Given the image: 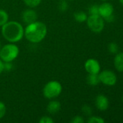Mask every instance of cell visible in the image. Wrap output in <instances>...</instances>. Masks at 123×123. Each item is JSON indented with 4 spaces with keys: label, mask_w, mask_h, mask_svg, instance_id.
<instances>
[{
    "label": "cell",
    "mask_w": 123,
    "mask_h": 123,
    "mask_svg": "<svg viewBox=\"0 0 123 123\" xmlns=\"http://www.w3.org/2000/svg\"><path fill=\"white\" fill-rule=\"evenodd\" d=\"M47 35L46 25L40 21H36L27 25L24 29V36L32 43H38L41 42Z\"/></svg>",
    "instance_id": "6da1fadb"
},
{
    "label": "cell",
    "mask_w": 123,
    "mask_h": 123,
    "mask_svg": "<svg viewBox=\"0 0 123 123\" xmlns=\"http://www.w3.org/2000/svg\"><path fill=\"white\" fill-rule=\"evenodd\" d=\"M1 34L9 43H17L24 37V27L17 21H8L1 26Z\"/></svg>",
    "instance_id": "7a4b0ae2"
},
{
    "label": "cell",
    "mask_w": 123,
    "mask_h": 123,
    "mask_svg": "<svg viewBox=\"0 0 123 123\" xmlns=\"http://www.w3.org/2000/svg\"><path fill=\"white\" fill-rule=\"evenodd\" d=\"M20 49L13 43H7L1 46L0 50V58L3 62H12L19 55Z\"/></svg>",
    "instance_id": "3957f363"
},
{
    "label": "cell",
    "mask_w": 123,
    "mask_h": 123,
    "mask_svg": "<svg viewBox=\"0 0 123 123\" xmlns=\"http://www.w3.org/2000/svg\"><path fill=\"white\" fill-rule=\"evenodd\" d=\"M62 92V86L58 81L52 80L47 82L43 89V94L48 99L58 97Z\"/></svg>",
    "instance_id": "277c9868"
},
{
    "label": "cell",
    "mask_w": 123,
    "mask_h": 123,
    "mask_svg": "<svg viewBox=\"0 0 123 123\" xmlns=\"http://www.w3.org/2000/svg\"><path fill=\"white\" fill-rule=\"evenodd\" d=\"M86 22L88 28L95 33H99L104 30V21L100 15H90Z\"/></svg>",
    "instance_id": "5b68a950"
},
{
    "label": "cell",
    "mask_w": 123,
    "mask_h": 123,
    "mask_svg": "<svg viewBox=\"0 0 123 123\" xmlns=\"http://www.w3.org/2000/svg\"><path fill=\"white\" fill-rule=\"evenodd\" d=\"M100 82L107 86H114L117 82V76L115 74L109 70H104L99 74Z\"/></svg>",
    "instance_id": "8992f818"
},
{
    "label": "cell",
    "mask_w": 123,
    "mask_h": 123,
    "mask_svg": "<svg viewBox=\"0 0 123 123\" xmlns=\"http://www.w3.org/2000/svg\"><path fill=\"white\" fill-rule=\"evenodd\" d=\"M85 69L88 74H99L101 67L99 63L94 58L88 59L85 63Z\"/></svg>",
    "instance_id": "52a82bcc"
},
{
    "label": "cell",
    "mask_w": 123,
    "mask_h": 123,
    "mask_svg": "<svg viewBox=\"0 0 123 123\" xmlns=\"http://www.w3.org/2000/svg\"><path fill=\"white\" fill-rule=\"evenodd\" d=\"M37 19H38V14L36 12L32 9H25L22 13V19L27 25L36 22Z\"/></svg>",
    "instance_id": "ba28073f"
},
{
    "label": "cell",
    "mask_w": 123,
    "mask_h": 123,
    "mask_svg": "<svg viewBox=\"0 0 123 123\" xmlns=\"http://www.w3.org/2000/svg\"><path fill=\"white\" fill-rule=\"evenodd\" d=\"M95 104L96 107L101 111H105L109 108V102L107 97L103 94H99L96 97Z\"/></svg>",
    "instance_id": "9c48e42d"
},
{
    "label": "cell",
    "mask_w": 123,
    "mask_h": 123,
    "mask_svg": "<svg viewBox=\"0 0 123 123\" xmlns=\"http://www.w3.org/2000/svg\"><path fill=\"white\" fill-rule=\"evenodd\" d=\"M113 11V6L108 2H104L99 6V15L103 19L112 14Z\"/></svg>",
    "instance_id": "30bf717a"
},
{
    "label": "cell",
    "mask_w": 123,
    "mask_h": 123,
    "mask_svg": "<svg viewBox=\"0 0 123 123\" xmlns=\"http://www.w3.org/2000/svg\"><path fill=\"white\" fill-rule=\"evenodd\" d=\"M61 109V104L57 100H51L49 102L46 107V110L51 115L57 114L59 112Z\"/></svg>",
    "instance_id": "8fae6325"
},
{
    "label": "cell",
    "mask_w": 123,
    "mask_h": 123,
    "mask_svg": "<svg viewBox=\"0 0 123 123\" xmlns=\"http://www.w3.org/2000/svg\"><path fill=\"white\" fill-rule=\"evenodd\" d=\"M114 64L115 68L118 71L123 72V53H120L116 55L114 60Z\"/></svg>",
    "instance_id": "7c38bea8"
},
{
    "label": "cell",
    "mask_w": 123,
    "mask_h": 123,
    "mask_svg": "<svg viewBox=\"0 0 123 123\" xmlns=\"http://www.w3.org/2000/svg\"><path fill=\"white\" fill-rule=\"evenodd\" d=\"M99 74H89L87 76V83L91 86H96L99 84Z\"/></svg>",
    "instance_id": "4fadbf2b"
},
{
    "label": "cell",
    "mask_w": 123,
    "mask_h": 123,
    "mask_svg": "<svg viewBox=\"0 0 123 123\" xmlns=\"http://www.w3.org/2000/svg\"><path fill=\"white\" fill-rule=\"evenodd\" d=\"M87 18H88L87 14L85 13L84 12L80 11L74 14V19L78 22H84L87 20Z\"/></svg>",
    "instance_id": "5bb4252c"
},
{
    "label": "cell",
    "mask_w": 123,
    "mask_h": 123,
    "mask_svg": "<svg viewBox=\"0 0 123 123\" xmlns=\"http://www.w3.org/2000/svg\"><path fill=\"white\" fill-rule=\"evenodd\" d=\"M8 21H9L8 13L4 9H0V27L4 25Z\"/></svg>",
    "instance_id": "9a60e30c"
},
{
    "label": "cell",
    "mask_w": 123,
    "mask_h": 123,
    "mask_svg": "<svg viewBox=\"0 0 123 123\" xmlns=\"http://www.w3.org/2000/svg\"><path fill=\"white\" fill-rule=\"evenodd\" d=\"M23 2L26 6H28L30 8H34L38 6L42 0H22Z\"/></svg>",
    "instance_id": "2e32d148"
},
{
    "label": "cell",
    "mask_w": 123,
    "mask_h": 123,
    "mask_svg": "<svg viewBox=\"0 0 123 123\" xmlns=\"http://www.w3.org/2000/svg\"><path fill=\"white\" fill-rule=\"evenodd\" d=\"M88 13L90 15H99V6L97 4L91 6L88 9Z\"/></svg>",
    "instance_id": "e0dca14e"
},
{
    "label": "cell",
    "mask_w": 123,
    "mask_h": 123,
    "mask_svg": "<svg viewBox=\"0 0 123 123\" xmlns=\"http://www.w3.org/2000/svg\"><path fill=\"white\" fill-rule=\"evenodd\" d=\"M59 9L62 12H65L68 8V4L65 0H60V1L58 4Z\"/></svg>",
    "instance_id": "ac0fdd59"
},
{
    "label": "cell",
    "mask_w": 123,
    "mask_h": 123,
    "mask_svg": "<svg viewBox=\"0 0 123 123\" xmlns=\"http://www.w3.org/2000/svg\"><path fill=\"white\" fill-rule=\"evenodd\" d=\"M108 49L111 53H117L118 51V45L115 43H111L108 46Z\"/></svg>",
    "instance_id": "d6986e66"
},
{
    "label": "cell",
    "mask_w": 123,
    "mask_h": 123,
    "mask_svg": "<svg viewBox=\"0 0 123 123\" xmlns=\"http://www.w3.org/2000/svg\"><path fill=\"white\" fill-rule=\"evenodd\" d=\"M104 120L100 117H91L88 120V123H104Z\"/></svg>",
    "instance_id": "ffe728a7"
},
{
    "label": "cell",
    "mask_w": 123,
    "mask_h": 123,
    "mask_svg": "<svg viewBox=\"0 0 123 123\" xmlns=\"http://www.w3.org/2000/svg\"><path fill=\"white\" fill-rule=\"evenodd\" d=\"M6 112H7V107H6V105L0 101V120L2 119L5 115H6Z\"/></svg>",
    "instance_id": "44dd1931"
},
{
    "label": "cell",
    "mask_w": 123,
    "mask_h": 123,
    "mask_svg": "<svg viewBox=\"0 0 123 123\" xmlns=\"http://www.w3.org/2000/svg\"><path fill=\"white\" fill-rule=\"evenodd\" d=\"M54 122L52 118L48 116H43L40 118L38 123H53Z\"/></svg>",
    "instance_id": "7402d4cb"
},
{
    "label": "cell",
    "mask_w": 123,
    "mask_h": 123,
    "mask_svg": "<svg viewBox=\"0 0 123 123\" xmlns=\"http://www.w3.org/2000/svg\"><path fill=\"white\" fill-rule=\"evenodd\" d=\"M82 111H83V112L86 115H87V116H89V115H91L92 114V110H91V108L89 106H88V105H84V106L83 107V108H82Z\"/></svg>",
    "instance_id": "603a6c76"
},
{
    "label": "cell",
    "mask_w": 123,
    "mask_h": 123,
    "mask_svg": "<svg viewBox=\"0 0 123 123\" xmlns=\"http://www.w3.org/2000/svg\"><path fill=\"white\" fill-rule=\"evenodd\" d=\"M71 123H84V120L81 116L77 115L75 116L71 120H70Z\"/></svg>",
    "instance_id": "cb8c5ba5"
},
{
    "label": "cell",
    "mask_w": 123,
    "mask_h": 123,
    "mask_svg": "<svg viewBox=\"0 0 123 123\" xmlns=\"http://www.w3.org/2000/svg\"><path fill=\"white\" fill-rule=\"evenodd\" d=\"M104 19L107 22H112L115 21V17L113 16V14H111V15H109V16H108V17L104 18Z\"/></svg>",
    "instance_id": "d4e9b609"
},
{
    "label": "cell",
    "mask_w": 123,
    "mask_h": 123,
    "mask_svg": "<svg viewBox=\"0 0 123 123\" xmlns=\"http://www.w3.org/2000/svg\"><path fill=\"white\" fill-rule=\"evenodd\" d=\"M3 71H4V62L0 58V74L3 72Z\"/></svg>",
    "instance_id": "484cf974"
},
{
    "label": "cell",
    "mask_w": 123,
    "mask_h": 123,
    "mask_svg": "<svg viewBox=\"0 0 123 123\" xmlns=\"http://www.w3.org/2000/svg\"><path fill=\"white\" fill-rule=\"evenodd\" d=\"M119 1H120V2L123 5V0H119Z\"/></svg>",
    "instance_id": "4316f807"
},
{
    "label": "cell",
    "mask_w": 123,
    "mask_h": 123,
    "mask_svg": "<svg viewBox=\"0 0 123 123\" xmlns=\"http://www.w3.org/2000/svg\"><path fill=\"white\" fill-rule=\"evenodd\" d=\"M101 1H106L107 0H101Z\"/></svg>",
    "instance_id": "83f0119b"
},
{
    "label": "cell",
    "mask_w": 123,
    "mask_h": 123,
    "mask_svg": "<svg viewBox=\"0 0 123 123\" xmlns=\"http://www.w3.org/2000/svg\"><path fill=\"white\" fill-rule=\"evenodd\" d=\"M1 43H0V50H1Z\"/></svg>",
    "instance_id": "f1b7e54d"
},
{
    "label": "cell",
    "mask_w": 123,
    "mask_h": 123,
    "mask_svg": "<svg viewBox=\"0 0 123 123\" xmlns=\"http://www.w3.org/2000/svg\"><path fill=\"white\" fill-rule=\"evenodd\" d=\"M70 1H74V0H70Z\"/></svg>",
    "instance_id": "f546056e"
},
{
    "label": "cell",
    "mask_w": 123,
    "mask_h": 123,
    "mask_svg": "<svg viewBox=\"0 0 123 123\" xmlns=\"http://www.w3.org/2000/svg\"></svg>",
    "instance_id": "4dcf8cb0"
}]
</instances>
